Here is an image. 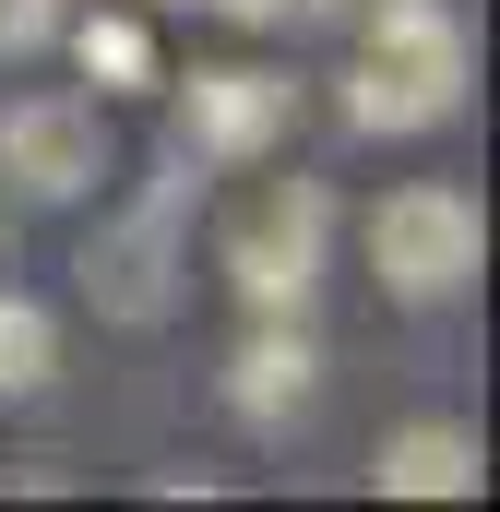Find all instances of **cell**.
Instances as JSON below:
<instances>
[{
	"label": "cell",
	"mask_w": 500,
	"mask_h": 512,
	"mask_svg": "<svg viewBox=\"0 0 500 512\" xmlns=\"http://www.w3.org/2000/svg\"><path fill=\"white\" fill-rule=\"evenodd\" d=\"M465 72H477V48H465V24L441 0H370V60L346 84V120L358 131H429V120L465 108Z\"/></svg>",
	"instance_id": "6da1fadb"
},
{
	"label": "cell",
	"mask_w": 500,
	"mask_h": 512,
	"mask_svg": "<svg viewBox=\"0 0 500 512\" xmlns=\"http://www.w3.org/2000/svg\"><path fill=\"white\" fill-rule=\"evenodd\" d=\"M477 262H489V215H477L453 179H405V191L370 203V274H381V298L441 310V298L477 286Z\"/></svg>",
	"instance_id": "7a4b0ae2"
},
{
	"label": "cell",
	"mask_w": 500,
	"mask_h": 512,
	"mask_svg": "<svg viewBox=\"0 0 500 512\" xmlns=\"http://www.w3.org/2000/svg\"><path fill=\"white\" fill-rule=\"evenodd\" d=\"M322 239H334V191L322 179H262L239 203V227H227V286L250 310H310Z\"/></svg>",
	"instance_id": "3957f363"
},
{
	"label": "cell",
	"mask_w": 500,
	"mask_h": 512,
	"mask_svg": "<svg viewBox=\"0 0 500 512\" xmlns=\"http://www.w3.org/2000/svg\"><path fill=\"white\" fill-rule=\"evenodd\" d=\"M72 274H84V298H96L108 322H131V334L167 322V310L191 298V262H179V191H143L131 215H108V227L84 239Z\"/></svg>",
	"instance_id": "277c9868"
},
{
	"label": "cell",
	"mask_w": 500,
	"mask_h": 512,
	"mask_svg": "<svg viewBox=\"0 0 500 512\" xmlns=\"http://www.w3.org/2000/svg\"><path fill=\"white\" fill-rule=\"evenodd\" d=\"M0 179L24 191V203H84L96 179H108V131L84 96H12L0 108Z\"/></svg>",
	"instance_id": "5b68a950"
},
{
	"label": "cell",
	"mask_w": 500,
	"mask_h": 512,
	"mask_svg": "<svg viewBox=\"0 0 500 512\" xmlns=\"http://www.w3.org/2000/svg\"><path fill=\"white\" fill-rule=\"evenodd\" d=\"M298 120V84H274V72H191V96H179V155H203V167H250V155H274Z\"/></svg>",
	"instance_id": "8992f818"
},
{
	"label": "cell",
	"mask_w": 500,
	"mask_h": 512,
	"mask_svg": "<svg viewBox=\"0 0 500 512\" xmlns=\"http://www.w3.org/2000/svg\"><path fill=\"white\" fill-rule=\"evenodd\" d=\"M310 393H322V358H310L298 310H262V334L227 358V405H239L250 429H298V417H310Z\"/></svg>",
	"instance_id": "52a82bcc"
},
{
	"label": "cell",
	"mask_w": 500,
	"mask_h": 512,
	"mask_svg": "<svg viewBox=\"0 0 500 512\" xmlns=\"http://www.w3.org/2000/svg\"><path fill=\"white\" fill-rule=\"evenodd\" d=\"M477 477H489V453H477V429H453V417H417V429H393L370 453L381 501H477Z\"/></svg>",
	"instance_id": "ba28073f"
},
{
	"label": "cell",
	"mask_w": 500,
	"mask_h": 512,
	"mask_svg": "<svg viewBox=\"0 0 500 512\" xmlns=\"http://www.w3.org/2000/svg\"><path fill=\"white\" fill-rule=\"evenodd\" d=\"M72 60H84L96 96H143V84H155V36H143L131 12H84V24H72Z\"/></svg>",
	"instance_id": "9c48e42d"
},
{
	"label": "cell",
	"mask_w": 500,
	"mask_h": 512,
	"mask_svg": "<svg viewBox=\"0 0 500 512\" xmlns=\"http://www.w3.org/2000/svg\"><path fill=\"white\" fill-rule=\"evenodd\" d=\"M48 370H60V322H48L36 298L0 286V393H36Z\"/></svg>",
	"instance_id": "30bf717a"
},
{
	"label": "cell",
	"mask_w": 500,
	"mask_h": 512,
	"mask_svg": "<svg viewBox=\"0 0 500 512\" xmlns=\"http://www.w3.org/2000/svg\"><path fill=\"white\" fill-rule=\"evenodd\" d=\"M60 36V0H0V60H36Z\"/></svg>",
	"instance_id": "8fae6325"
},
{
	"label": "cell",
	"mask_w": 500,
	"mask_h": 512,
	"mask_svg": "<svg viewBox=\"0 0 500 512\" xmlns=\"http://www.w3.org/2000/svg\"><path fill=\"white\" fill-rule=\"evenodd\" d=\"M215 12H239V24H334V0H215Z\"/></svg>",
	"instance_id": "7c38bea8"
}]
</instances>
